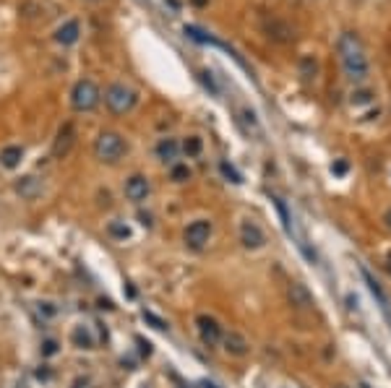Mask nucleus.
Returning a JSON list of instances; mask_svg holds the SVG:
<instances>
[{
	"label": "nucleus",
	"mask_w": 391,
	"mask_h": 388,
	"mask_svg": "<svg viewBox=\"0 0 391 388\" xmlns=\"http://www.w3.org/2000/svg\"><path fill=\"white\" fill-rule=\"evenodd\" d=\"M107 232L115 237V240H128V237H130V227L126 222H118V219H115V222L107 224Z\"/></svg>",
	"instance_id": "nucleus-17"
},
{
	"label": "nucleus",
	"mask_w": 391,
	"mask_h": 388,
	"mask_svg": "<svg viewBox=\"0 0 391 388\" xmlns=\"http://www.w3.org/2000/svg\"><path fill=\"white\" fill-rule=\"evenodd\" d=\"M337 388H347V386H337Z\"/></svg>",
	"instance_id": "nucleus-34"
},
{
	"label": "nucleus",
	"mask_w": 391,
	"mask_h": 388,
	"mask_svg": "<svg viewBox=\"0 0 391 388\" xmlns=\"http://www.w3.org/2000/svg\"><path fill=\"white\" fill-rule=\"evenodd\" d=\"M52 354H58V341L45 339L42 341V357H52Z\"/></svg>",
	"instance_id": "nucleus-25"
},
{
	"label": "nucleus",
	"mask_w": 391,
	"mask_h": 388,
	"mask_svg": "<svg viewBox=\"0 0 391 388\" xmlns=\"http://www.w3.org/2000/svg\"><path fill=\"white\" fill-rule=\"evenodd\" d=\"M190 177V170L186 165H172V180L175 183H186Z\"/></svg>",
	"instance_id": "nucleus-21"
},
{
	"label": "nucleus",
	"mask_w": 391,
	"mask_h": 388,
	"mask_svg": "<svg viewBox=\"0 0 391 388\" xmlns=\"http://www.w3.org/2000/svg\"><path fill=\"white\" fill-rule=\"evenodd\" d=\"M243 120H245L248 130L253 128V133H256V136H261V128H259V123H256V115H253L250 110H243Z\"/></svg>",
	"instance_id": "nucleus-24"
},
{
	"label": "nucleus",
	"mask_w": 391,
	"mask_h": 388,
	"mask_svg": "<svg viewBox=\"0 0 391 388\" xmlns=\"http://www.w3.org/2000/svg\"><path fill=\"white\" fill-rule=\"evenodd\" d=\"M222 344H225V352L232 354V357H245L250 352V344L248 339L243 336V334H237V331H230L222 336Z\"/></svg>",
	"instance_id": "nucleus-11"
},
{
	"label": "nucleus",
	"mask_w": 391,
	"mask_h": 388,
	"mask_svg": "<svg viewBox=\"0 0 391 388\" xmlns=\"http://www.w3.org/2000/svg\"><path fill=\"white\" fill-rule=\"evenodd\" d=\"M386 271H389V276H391V253H389V258H386Z\"/></svg>",
	"instance_id": "nucleus-32"
},
{
	"label": "nucleus",
	"mask_w": 391,
	"mask_h": 388,
	"mask_svg": "<svg viewBox=\"0 0 391 388\" xmlns=\"http://www.w3.org/2000/svg\"><path fill=\"white\" fill-rule=\"evenodd\" d=\"M149 193H152V183H149V177L143 175H133L126 180V198L133 201V203H141V201L149 198Z\"/></svg>",
	"instance_id": "nucleus-8"
},
{
	"label": "nucleus",
	"mask_w": 391,
	"mask_h": 388,
	"mask_svg": "<svg viewBox=\"0 0 391 388\" xmlns=\"http://www.w3.org/2000/svg\"><path fill=\"white\" fill-rule=\"evenodd\" d=\"M209 237H212V222H209V219H196V222H190L188 227H186V232H183L186 245L193 247V250H203L206 243H209Z\"/></svg>",
	"instance_id": "nucleus-5"
},
{
	"label": "nucleus",
	"mask_w": 391,
	"mask_h": 388,
	"mask_svg": "<svg viewBox=\"0 0 391 388\" xmlns=\"http://www.w3.org/2000/svg\"><path fill=\"white\" fill-rule=\"evenodd\" d=\"M21 159H24V149H21V146H6V149L0 152V165L6 167V170L19 167Z\"/></svg>",
	"instance_id": "nucleus-16"
},
{
	"label": "nucleus",
	"mask_w": 391,
	"mask_h": 388,
	"mask_svg": "<svg viewBox=\"0 0 391 388\" xmlns=\"http://www.w3.org/2000/svg\"><path fill=\"white\" fill-rule=\"evenodd\" d=\"M126 152H128V143H126V139H123L120 133H115V130H102V133L97 136L94 154L99 162L115 165V162H120V159L126 156Z\"/></svg>",
	"instance_id": "nucleus-2"
},
{
	"label": "nucleus",
	"mask_w": 391,
	"mask_h": 388,
	"mask_svg": "<svg viewBox=\"0 0 391 388\" xmlns=\"http://www.w3.org/2000/svg\"><path fill=\"white\" fill-rule=\"evenodd\" d=\"M157 156L165 162V165H175L180 156V143L175 139H162L157 143Z\"/></svg>",
	"instance_id": "nucleus-14"
},
{
	"label": "nucleus",
	"mask_w": 391,
	"mask_h": 388,
	"mask_svg": "<svg viewBox=\"0 0 391 388\" xmlns=\"http://www.w3.org/2000/svg\"><path fill=\"white\" fill-rule=\"evenodd\" d=\"M316 73H319V63L313 58H303L300 60V76L310 81V79H316Z\"/></svg>",
	"instance_id": "nucleus-18"
},
{
	"label": "nucleus",
	"mask_w": 391,
	"mask_h": 388,
	"mask_svg": "<svg viewBox=\"0 0 391 388\" xmlns=\"http://www.w3.org/2000/svg\"><path fill=\"white\" fill-rule=\"evenodd\" d=\"M240 243H243V247H248V250H259L266 243L263 229L253 219H243V224H240Z\"/></svg>",
	"instance_id": "nucleus-7"
},
{
	"label": "nucleus",
	"mask_w": 391,
	"mask_h": 388,
	"mask_svg": "<svg viewBox=\"0 0 391 388\" xmlns=\"http://www.w3.org/2000/svg\"><path fill=\"white\" fill-rule=\"evenodd\" d=\"M79 37H81V26H79V21H66V24L55 32V42L68 48V45H76V42H79Z\"/></svg>",
	"instance_id": "nucleus-13"
},
{
	"label": "nucleus",
	"mask_w": 391,
	"mask_h": 388,
	"mask_svg": "<svg viewBox=\"0 0 391 388\" xmlns=\"http://www.w3.org/2000/svg\"><path fill=\"white\" fill-rule=\"evenodd\" d=\"M383 222H386V227H389V229H391V209H389V212H386V214H383Z\"/></svg>",
	"instance_id": "nucleus-30"
},
{
	"label": "nucleus",
	"mask_w": 391,
	"mask_h": 388,
	"mask_svg": "<svg viewBox=\"0 0 391 388\" xmlns=\"http://www.w3.org/2000/svg\"><path fill=\"white\" fill-rule=\"evenodd\" d=\"M287 297H290V305L297 307V310H308V307H313V294H310V289L305 287V284H290V289H287Z\"/></svg>",
	"instance_id": "nucleus-10"
},
{
	"label": "nucleus",
	"mask_w": 391,
	"mask_h": 388,
	"mask_svg": "<svg viewBox=\"0 0 391 388\" xmlns=\"http://www.w3.org/2000/svg\"><path fill=\"white\" fill-rule=\"evenodd\" d=\"M139 219H141L143 227H152V216L149 214H139Z\"/></svg>",
	"instance_id": "nucleus-28"
},
{
	"label": "nucleus",
	"mask_w": 391,
	"mask_h": 388,
	"mask_svg": "<svg viewBox=\"0 0 391 388\" xmlns=\"http://www.w3.org/2000/svg\"><path fill=\"white\" fill-rule=\"evenodd\" d=\"M16 193L21 196V198L26 201H34L42 196V190H45V183H42V177H37V175H24V177H19L16 180Z\"/></svg>",
	"instance_id": "nucleus-9"
},
{
	"label": "nucleus",
	"mask_w": 391,
	"mask_h": 388,
	"mask_svg": "<svg viewBox=\"0 0 391 388\" xmlns=\"http://www.w3.org/2000/svg\"><path fill=\"white\" fill-rule=\"evenodd\" d=\"M143 320H149L152 326H154L157 331H165L167 329V323L162 320V318H157L154 313H149V310H143Z\"/></svg>",
	"instance_id": "nucleus-23"
},
{
	"label": "nucleus",
	"mask_w": 391,
	"mask_h": 388,
	"mask_svg": "<svg viewBox=\"0 0 391 388\" xmlns=\"http://www.w3.org/2000/svg\"><path fill=\"white\" fill-rule=\"evenodd\" d=\"M71 341L76 349H94V336H92V331H89V326H76L71 334Z\"/></svg>",
	"instance_id": "nucleus-15"
},
{
	"label": "nucleus",
	"mask_w": 391,
	"mask_h": 388,
	"mask_svg": "<svg viewBox=\"0 0 391 388\" xmlns=\"http://www.w3.org/2000/svg\"><path fill=\"white\" fill-rule=\"evenodd\" d=\"M37 310H39V316H45V318L55 316V307H52V303H37Z\"/></svg>",
	"instance_id": "nucleus-26"
},
{
	"label": "nucleus",
	"mask_w": 391,
	"mask_h": 388,
	"mask_svg": "<svg viewBox=\"0 0 391 388\" xmlns=\"http://www.w3.org/2000/svg\"><path fill=\"white\" fill-rule=\"evenodd\" d=\"M196 329H199V336H201V341L206 344V347H214V344H219L222 341V326L214 320L212 316H199L196 318Z\"/></svg>",
	"instance_id": "nucleus-6"
},
{
	"label": "nucleus",
	"mask_w": 391,
	"mask_h": 388,
	"mask_svg": "<svg viewBox=\"0 0 391 388\" xmlns=\"http://www.w3.org/2000/svg\"><path fill=\"white\" fill-rule=\"evenodd\" d=\"M190 3H193V6H199V8H203V6L209 3V0H190Z\"/></svg>",
	"instance_id": "nucleus-31"
},
{
	"label": "nucleus",
	"mask_w": 391,
	"mask_h": 388,
	"mask_svg": "<svg viewBox=\"0 0 391 388\" xmlns=\"http://www.w3.org/2000/svg\"><path fill=\"white\" fill-rule=\"evenodd\" d=\"M139 344H141V352H143V354H149V352H152V349H149V341L139 339Z\"/></svg>",
	"instance_id": "nucleus-29"
},
{
	"label": "nucleus",
	"mask_w": 391,
	"mask_h": 388,
	"mask_svg": "<svg viewBox=\"0 0 391 388\" xmlns=\"http://www.w3.org/2000/svg\"><path fill=\"white\" fill-rule=\"evenodd\" d=\"M86 3H102V0H86Z\"/></svg>",
	"instance_id": "nucleus-33"
},
{
	"label": "nucleus",
	"mask_w": 391,
	"mask_h": 388,
	"mask_svg": "<svg viewBox=\"0 0 391 388\" xmlns=\"http://www.w3.org/2000/svg\"><path fill=\"white\" fill-rule=\"evenodd\" d=\"M99 99H102V92H99V86L94 81H89V79H83L73 86V94H71V105L73 110H79V112H92L97 105H99Z\"/></svg>",
	"instance_id": "nucleus-4"
},
{
	"label": "nucleus",
	"mask_w": 391,
	"mask_h": 388,
	"mask_svg": "<svg viewBox=\"0 0 391 388\" xmlns=\"http://www.w3.org/2000/svg\"><path fill=\"white\" fill-rule=\"evenodd\" d=\"M337 52H339V60H342V71L347 76V81L352 83H363L370 73V63H368L365 48L360 42V37L355 32H344L337 39Z\"/></svg>",
	"instance_id": "nucleus-1"
},
{
	"label": "nucleus",
	"mask_w": 391,
	"mask_h": 388,
	"mask_svg": "<svg viewBox=\"0 0 391 388\" xmlns=\"http://www.w3.org/2000/svg\"><path fill=\"white\" fill-rule=\"evenodd\" d=\"M73 141H76V128H73V123H66L63 128H60L58 139H55V146H52V154L55 156H66V154L71 152Z\"/></svg>",
	"instance_id": "nucleus-12"
},
{
	"label": "nucleus",
	"mask_w": 391,
	"mask_h": 388,
	"mask_svg": "<svg viewBox=\"0 0 391 388\" xmlns=\"http://www.w3.org/2000/svg\"><path fill=\"white\" fill-rule=\"evenodd\" d=\"M105 102L115 115H126V112H130L136 107L139 94H136V89H130L126 83H112V86H107Z\"/></svg>",
	"instance_id": "nucleus-3"
},
{
	"label": "nucleus",
	"mask_w": 391,
	"mask_h": 388,
	"mask_svg": "<svg viewBox=\"0 0 391 388\" xmlns=\"http://www.w3.org/2000/svg\"><path fill=\"white\" fill-rule=\"evenodd\" d=\"M373 92H370V89H355V92H352V94H350V102H352V105L355 107H363V105H370V102H373Z\"/></svg>",
	"instance_id": "nucleus-19"
},
{
	"label": "nucleus",
	"mask_w": 391,
	"mask_h": 388,
	"mask_svg": "<svg viewBox=\"0 0 391 388\" xmlns=\"http://www.w3.org/2000/svg\"><path fill=\"white\" fill-rule=\"evenodd\" d=\"M201 149H203V143H201V139H199V136H188V139H186V143H183V152L188 154V156H199V154H201Z\"/></svg>",
	"instance_id": "nucleus-20"
},
{
	"label": "nucleus",
	"mask_w": 391,
	"mask_h": 388,
	"mask_svg": "<svg viewBox=\"0 0 391 388\" xmlns=\"http://www.w3.org/2000/svg\"><path fill=\"white\" fill-rule=\"evenodd\" d=\"M219 170H222V175L230 177L232 183H243V177L237 175V170H235V167H232V165H227V162H222V165H219Z\"/></svg>",
	"instance_id": "nucleus-22"
},
{
	"label": "nucleus",
	"mask_w": 391,
	"mask_h": 388,
	"mask_svg": "<svg viewBox=\"0 0 391 388\" xmlns=\"http://www.w3.org/2000/svg\"><path fill=\"white\" fill-rule=\"evenodd\" d=\"M332 172H334V175H344V172H347V162H344V159H339L337 165H332Z\"/></svg>",
	"instance_id": "nucleus-27"
}]
</instances>
